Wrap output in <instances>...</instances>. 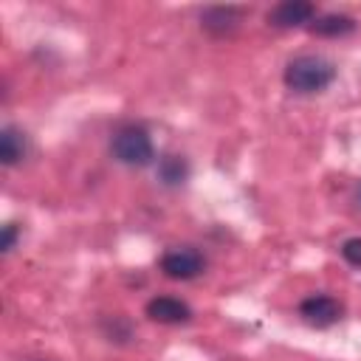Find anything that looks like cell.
Listing matches in <instances>:
<instances>
[{"label": "cell", "instance_id": "cell-1", "mask_svg": "<svg viewBox=\"0 0 361 361\" xmlns=\"http://www.w3.org/2000/svg\"><path fill=\"white\" fill-rule=\"evenodd\" d=\"M333 79H336V65L316 54L296 56L285 68V85L293 93H322Z\"/></svg>", "mask_w": 361, "mask_h": 361}, {"label": "cell", "instance_id": "cell-2", "mask_svg": "<svg viewBox=\"0 0 361 361\" xmlns=\"http://www.w3.org/2000/svg\"><path fill=\"white\" fill-rule=\"evenodd\" d=\"M113 155L127 164V166H147L152 158H155V149H152V138L144 127L138 124H127L121 130H116L113 135V144H110Z\"/></svg>", "mask_w": 361, "mask_h": 361}, {"label": "cell", "instance_id": "cell-3", "mask_svg": "<svg viewBox=\"0 0 361 361\" xmlns=\"http://www.w3.org/2000/svg\"><path fill=\"white\" fill-rule=\"evenodd\" d=\"M206 268V259L195 248H172L161 257V271L169 279H195Z\"/></svg>", "mask_w": 361, "mask_h": 361}, {"label": "cell", "instance_id": "cell-4", "mask_svg": "<svg viewBox=\"0 0 361 361\" xmlns=\"http://www.w3.org/2000/svg\"><path fill=\"white\" fill-rule=\"evenodd\" d=\"M299 313H302V319H305L307 324H313V327H330V324H336V322L341 319L344 307H341L338 299L319 293V296H307V299L299 305Z\"/></svg>", "mask_w": 361, "mask_h": 361}, {"label": "cell", "instance_id": "cell-5", "mask_svg": "<svg viewBox=\"0 0 361 361\" xmlns=\"http://www.w3.org/2000/svg\"><path fill=\"white\" fill-rule=\"evenodd\" d=\"M313 14H316L313 3H307V0H285V3H279V6H274L268 11V23L274 28H296L302 23H310Z\"/></svg>", "mask_w": 361, "mask_h": 361}, {"label": "cell", "instance_id": "cell-6", "mask_svg": "<svg viewBox=\"0 0 361 361\" xmlns=\"http://www.w3.org/2000/svg\"><path fill=\"white\" fill-rule=\"evenodd\" d=\"M240 20H243V8H237V6H212L200 14V28L209 31L212 37H226V34L237 31Z\"/></svg>", "mask_w": 361, "mask_h": 361}, {"label": "cell", "instance_id": "cell-7", "mask_svg": "<svg viewBox=\"0 0 361 361\" xmlns=\"http://www.w3.org/2000/svg\"><path fill=\"white\" fill-rule=\"evenodd\" d=\"M147 316L161 324H180L192 319V307L175 296H155L147 302Z\"/></svg>", "mask_w": 361, "mask_h": 361}, {"label": "cell", "instance_id": "cell-8", "mask_svg": "<svg viewBox=\"0 0 361 361\" xmlns=\"http://www.w3.org/2000/svg\"><path fill=\"white\" fill-rule=\"evenodd\" d=\"M310 31L319 37H347L355 31V20L347 14H324L310 23Z\"/></svg>", "mask_w": 361, "mask_h": 361}, {"label": "cell", "instance_id": "cell-9", "mask_svg": "<svg viewBox=\"0 0 361 361\" xmlns=\"http://www.w3.org/2000/svg\"><path fill=\"white\" fill-rule=\"evenodd\" d=\"M23 155H25V135L17 127H3V133H0V161L6 166H11Z\"/></svg>", "mask_w": 361, "mask_h": 361}, {"label": "cell", "instance_id": "cell-10", "mask_svg": "<svg viewBox=\"0 0 361 361\" xmlns=\"http://www.w3.org/2000/svg\"><path fill=\"white\" fill-rule=\"evenodd\" d=\"M186 175H189V166H186V161H183L180 155H164V158L158 161V178H161L166 186L183 183Z\"/></svg>", "mask_w": 361, "mask_h": 361}, {"label": "cell", "instance_id": "cell-11", "mask_svg": "<svg viewBox=\"0 0 361 361\" xmlns=\"http://www.w3.org/2000/svg\"><path fill=\"white\" fill-rule=\"evenodd\" d=\"M341 257H344L350 265H358V268H361V237H350V240H344V245H341Z\"/></svg>", "mask_w": 361, "mask_h": 361}, {"label": "cell", "instance_id": "cell-12", "mask_svg": "<svg viewBox=\"0 0 361 361\" xmlns=\"http://www.w3.org/2000/svg\"><path fill=\"white\" fill-rule=\"evenodd\" d=\"M14 240H17V226L14 223H6L3 226V243H0V248L3 251H11L14 248Z\"/></svg>", "mask_w": 361, "mask_h": 361}]
</instances>
